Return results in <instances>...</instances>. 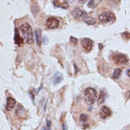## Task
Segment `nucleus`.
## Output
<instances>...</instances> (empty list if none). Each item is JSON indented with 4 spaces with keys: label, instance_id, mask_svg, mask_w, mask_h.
I'll list each match as a JSON object with an SVG mask.
<instances>
[{
    "label": "nucleus",
    "instance_id": "8",
    "mask_svg": "<svg viewBox=\"0 0 130 130\" xmlns=\"http://www.w3.org/2000/svg\"><path fill=\"white\" fill-rule=\"evenodd\" d=\"M111 111L109 108L106 106H102L99 111V116L102 119H105L111 115Z\"/></svg>",
    "mask_w": 130,
    "mask_h": 130
},
{
    "label": "nucleus",
    "instance_id": "6",
    "mask_svg": "<svg viewBox=\"0 0 130 130\" xmlns=\"http://www.w3.org/2000/svg\"><path fill=\"white\" fill-rule=\"evenodd\" d=\"M46 25L49 29H54L58 28L59 25V21L55 17H50L46 21Z\"/></svg>",
    "mask_w": 130,
    "mask_h": 130
},
{
    "label": "nucleus",
    "instance_id": "1",
    "mask_svg": "<svg viewBox=\"0 0 130 130\" xmlns=\"http://www.w3.org/2000/svg\"><path fill=\"white\" fill-rule=\"evenodd\" d=\"M20 29L26 43L29 44H33L34 43V37L31 26L28 23H25L21 26Z\"/></svg>",
    "mask_w": 130,
    "mask_h": 130
},
{
    "label": "nucleus",
    "instance_id": "5",
    "mask_svg": "<svg viewBox=\"0 0 130 130\" xmlns=\"http://www.w3.org/2000/svg\"><path fill=\"white\" fill-rule=\"evenodd\" d=\"M113 61L115 63L118 65L126 64L128 62V59L127 57L122 54H117L114 55L113 57Z\"/></svg>",
    "mask_w": 130,
    "mask_h": 130
},
{
    "label": "nucleus",
    "instance_id": "22",
    "mask_svg": "<svg viewBox=\"0 0 130 130\" xmlns=\"http://www.w3.org/2000/svg\"><path fill=\"white\" fill-rule=\"evenodd\" d=\"M48 39L47 37L46 36H44L43 37V43L46 44H47L48 43Z\"/></svg>",
    "mask_w": 130,
    "mask_h": 130
},
{
    "label": "nucleus",
    "instance_id": "19",
    "mask_svg": "<svg viewBox=\"0 0 130 130\" xmlns=\"http://www.w3.org/2000/svg\"><path fill=\"white\" fill-rule=\"evenodd\" d=\"M69 41L72 44H73L74 45V46H76L78 44V39L77 38L72 36L70 37V38H69Z\"/></svg>",
    "mask_w": 130,
    "mask_h": 130
},
{
    "label": "nucleus",
    "instance_id": "17",
    "mask_svg": "<svg viewBox=\"0 0 130 130\" xmlns=\"http://www.w3.org/2000/svg\"><path fill=\"white\" fill-rule=\"evenodd\" d=\"M105 93L103 91H101V92H100L99 96L98 97L97 101L98 104L99 105L105 102Z\"/></svg>",
    "mask_w": 130,
    "mask_h": 130
},
{
    "label": "nucleus",
    "instance_id": "3",
    "mask_svg": "<svg viewBox=\"0 0 130 130\" xmlns=\"http://www.w3.org/2000/svg\"><path fill=\"white\" fill-rule=\"evenodd\" d=\"M99 21L104 24L110 23L113 22L115 19V15L113 13L110 11H106L102 13L98 17Z\"/></svg>",
    "mask_w": 130,
    "mask_h": 130
},
{
    "label": "nucleus",
    "instance_id": "10",
    "mask_svg": "<svg viewBox=\"0 0 130 130\" xmlns=\"http://www.w3.org/2000/svg\"><path fill=\"white\" fill-rule=\"evenodd\" d=\"M16 105L15 99L11 97H8L7 98V104L6 106V110L11 111L14 108Z\"/></svg>",
    "mask_w": 130,
    "mask_h": 130
},
{
    "label": "nucleus",
    "instance_id": "26",
    "mask_svg": "<svg viewBox=\"0 0 130 130\" xmlns=\"http://www.w3.org/2000/svg\"><path fill=\"white\" fill-rule=\"evenodd\" d=\"M127 73L128 76L130 77V69H129L128 70V71H127Z\"/></svg>",
    "mask_w": 130,
    "mask_h": 130
},
{
    "label": "nucleus",
    "instance_id": "7",
    "mask_svg": "<svg viewBox=\"0 0 130 130\" xmlns=\"http://www.w3.org/2000/svg\"><path fill=\"white\" fill-rule=\"evenodd\" d=\"M15 33H14V43L17 45L18 46H22L24 44V40L23 37L20 36L19 33V30L18 28H15Z\"/></svg>",
    "mask_w": 130,
    "mask_h": 130
},
{
    "label": "nucleus",
    "instance_id": "4",
    "mask_svg": "<svg viewBox=\"0 0 130 130\" xmlns=\"http://www.w3.org/2000/svg\"><path fill=\"white\" fill-rule=\"evenodd\" d=\"M80 45L87 52H90L93 47V41L89 38H83L80 41Z\"/></svg>",
    "mask_w": 130,
    "mask_h": 130
},
{
    "label": "nucleus",
    "instance_id": "9",
    "mask_svg": "<svg viewBox=\"0 0 130 130\" xmlns=\"http://www.w3.org/2000/svg\"><path fill=\"white\" fill-rule=\"evenodd\" d=\"M73 14V15L75 17V18L77 19H80L82 17H84V18H85L86 17L88 16V14L86 12H85V11L82 10H81L79 8H76L74 10Z\"/></svg>",
    "mask_w": 130,
    "mask_h": 130
},
{
    "label": "nucleus",
    "instance_id": "16",
    "mask_svg": "<svg viewBox=\"0 0 130 130\" xmlns=\"http://www.w3.org/2000/svg\"><path fill=\"white\" fill-rule=\"evenodd\" d=\"M122 71L120 68H116L114 70L113 74L112 75V78L114 79H117L119 78L122 74Z\"/></svg>",
    "mask_w": 130,
    "mask_h": 130
},
{
    "label": "nucleus",
    "instance_id": "11",
    "mask_svg": "<svg viewBox=\"0 0 130 130\" xmlns=\"http://www.w3.org/2000/svg\"><path fill=\"white\" fill-rule=\"evenodd\" d=\"M34 34L35 36V39L36 44L38 47H40L41 46L42 44V30L41 29L39 28H37L34 31Z\"/></svg>",
    "mask_w": 130,
    "mask_h": 130
},
{
    "label": "nucleus",
    "instance_id": "24",
    "mask_svg": "<svg viewBox=\"0 0 130 130\" xmlns=\"http://www.w3.org/2000/svg\"><path fill=\"white\" fill-rule=\"evenodd\" d=\"M51 122L49 121H47V126L49 127L50 126H51Z\"/></svg>",
    "mask_w": 130,
    "mask_h": 130
},
{
    "label": "nucleus",
    "instance_id": "18",
    "mask_svg": "<svg viewBox=\"0 0 130 130\" xmlns=\"http://www.w3.org/2000/svg\"><path fill=\"white\" fill-rule=\"evenodd\" d=\"M80 121L81 123H85L88 119V116L86 114H81L80 115L79 117Z\"/></svg>",
    "mask_w": 130,
    "mask_h": 130
},
{
    "label": "nucleus",
    "instance_id": "12",
    "mask_svg": "<svg viewBox=\"0 0 130 130\" xmlns=\"http://www.w3.org/2000/svg\"><path fill=\"white\" fill-rule=\"evenodd\" d=\"M54 6L58 8L66 9L68 8V3L65 0H55L53 1Z\"/></svg>",
    "mask_w": 130,
    "mask_h": 130
},
{
    "label": "nucleus",
    "instance_id": "13",
    "mask_svg": "<svg viewBox=\"0 0 130 130\" xmlns=\"http://www.w3.org/2000/svg\"><path fill=\"white\" fill-rule=\"evenodd\" d=\"M63 80V76L62 74L59 72H57L54 75L53 82L54 84L57 85L60 83Z\"/></svg>",
    "mask_w": 130,
    "mask_h": 130
},
{
    "label": "nucleus",
    "instance_id": "14",
    "mask_svg": "<svg viewBox=\"0 0 130 130\" xmlns=\"http://www.w3.org/2000/svg\"><path fill=\"white\" fill-rule=\"evenodd\" d=\"M25 111V110L24 108L21 104H18L16 110V114L18 115L19 116L21 117L22 116L24 115Z\"/></svg>",
    "mask_w": 130,
    "mask_h": 130
},
{
    "label": "nucleus",
    "instance_id": "15",
    "mask_svg": "<svg viewBox=\"0 0 130 130\" xmlns=\"http://www.w3.org/2000/svg\"><path fill=\"white\" fill-rule=\"evenodd\" d=\"M84 22L89 25H93L96 23L95 18L88 16L84 18Z\"/></svg>",
    "mask_w": 130,
    "mask_h": 130
},
{
    "label": "nucleus",
    "instance_id": "25",
    "mask_svg": "<svg viewBox=\"0 0 130 130\" xmlns=\"http://www.w3.org/2000/svg\"><path fill=\"white\" fill-rule=\"evenodd\" d=\"M66 127V126H65V124H63L62 125V128H63V130H66L67 129V127Z\"/></svg>",
    "mask_w": 130,
    "mask_h": 130
},
{
    "label": "nucleus",
    "instance_id": "2",
    "mask_svg": "<svg viewBox=\"0 0 130 130\" xmlns=\"http://www.w3.org/2000/svg\"><path fill=\"white\" fill-rule=\"evenodd\" d=\"M84 95L85 102L88 105L93 104L97 98V91L93 88H87L84 90Z\"/></svg>",
    "mask_w": 130,
    "mask_h": 130
},
{
    "label": "nucleus",
    "instance_id": "23",
    "mask_svg": "<svg viewBox=\"0 0 130 130\" xmlns=\"http://www.w3.org/2000/svg\"><path fill=\"white\" fill-rule=\"evenodd\" d=\"M74 67H75V72H76V73H77V72H78V71H79V69H78V68L77 66H76V64H74Z\"/></svg>",
    "mask_w": 130,
    "mask_h": 130
},
{
    "label": "nucleus",
    "instance_id": "21",
    "mask_svg": "<svg viewBox=\"0 0 130 130\" xmlns=\"http://www.w3.org/2000/svg\"><path fill=\"white\" fill-rule=\"evenodd\" d=\"M88 6L90 8H94L95 7L94 1H89L88 4Z\"/></svg>",
    "mask_w": 130,
    "mask_h": 130
},
{
    "label": "nucleus",
    "instance_id": "20",
    "mask_svg": "<svg viewBox=\"0 0 130 130\" xmlns=\"http://www.w3.org/2000/svg\"><path fill=\"white\" fill-rule=\"evenodd\" d=\"M122 36L125 39H129L130 38V33L127 32H125L122 33Z\"/></svg>",
    "mask_w": 130,
    "mask_h": 130
}]
</instances>
